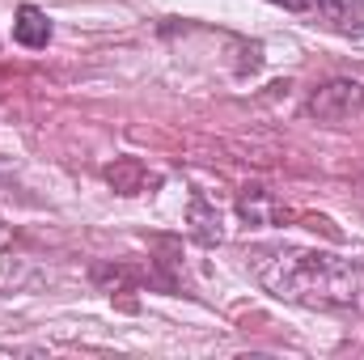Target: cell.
Returning a JSON list of instances; mask_svg holds the SVG:
<instances>
[{"mask_svg": "<svg viewBox=\"0 0 364 360\" xmlns=\"http://www.w3.org/2000/svg\"><path fill=\"white\" fill-rule=\"evenodd\" d=\"M13 38H17L21 47H47V43H51V21H47V13L34 9V4H21L17 17H13Z\"/></svg>", "mask_w": 364, "mask_h": 360, "instance_id": "277c9868", "label": "cell"}, {"mask_svg": "<svg viewBox=\"0 0 364 360\" xmlns=\"http://www.w3.org/2000/svg\"><path fill=\"white\" fill-rule=\"evenodd\" d=\"M305 110L318 123H343V119H352V115L364 110V85L352 81V77H335V81H326V85H318L309 93Z\"/></svg>", "mask_w": 364, "mask_h": 360, "instance_id": "7a4b0ae2", "label": "cell"}, {"mask_svg": "<svg viewBox=\"0 0 364 360\" xmlns=\"http://www.w3.org/2000/svg\"><path fill=\"white\" fill-rule=\"evenodd\" d=\"M314 13L348 38H364V0H314Z\"/></svg>", "mask_w": 364, "mask_h": 360, "instance_id": "3957f363", "label": "cell"}, {"mask_svg": "<svg viewBox=\"0 0 364 360\" xmlns=\"http://www.w3.org/2000/svg\"><path fill=\"white\" fill-rule=\"evenodd\" d=\"M272 4H284L288 13H309L314 9V0H272Z\"/></svg>", "mask_w": 364, "mask_h": 360, "instance_id": "5b68a950", "label": "cell"}, {"mask_svg": "<svg viewBox=\"0 0 364 360\" xmlns=\"http://www.w3.org/2000/svg\"><path fill=\"white\" fill-rule=\"evenodd\" d=\"M255 275L267 292L284 301L364 314V263H352V259H335L301 246H272L255 255Z\"/></svg>", "mask_w": 364, "mask_h": 360, "instance_id": "6da1fadb", "label": "cell"}]
</instances>
